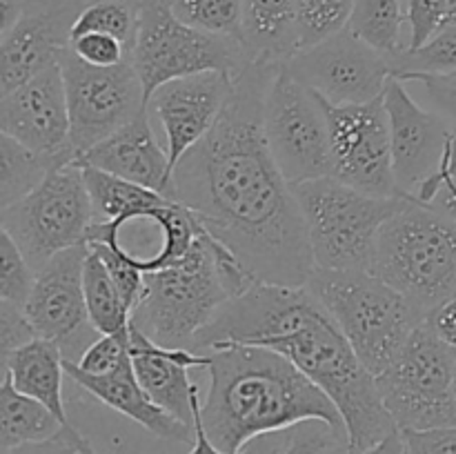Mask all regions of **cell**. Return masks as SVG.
<instances>
[{
  "instance_id": "obj_1",
  "label": "cell",
  "mask_w": 456,
  "mask_h": 454,
  "mask_svg": "<svg viewBox=\"0 0 456 454\" xmlns=\"http://www.w3.org/2000/svg\"><path fill=\"white\" fill-rule=\"evenodd\" d=\"M281 62H248L216 125L174 169V199L258 283L305 288L314 272L292 185L267 147L263 107Z\"/></svg>"
},
{
  "instance_id": "obj_2",
  "label": "cell",
  "mask_w": 456,
  "mask_h": 454,
  "mask_svg": "<svg viewBox=\"0 0 456 454\" xmlns=\"http://www.w3.org/2000/svg\"><path fill=\"white\" fill-rule=\"evenodd\" d=\"M227 343L261 345L292 361L337 405L346 454H361L399 432L383 405L377 377L361 363L337 320L305 288L256 283L230 298L194 338V352Z\"/></svg>"
},
{
  "instance_id": "obj_3",
  "label": "cell",
  "mask_w": 456,
  "mask_h": 454,
  "mask_svg": "<svg viewBox=\"0 0 456 454\" xmlns=\"http://www.w3.org/2000/svg\"><path fill=\"white\" fill-rule=\"evenodd\" d=\"M209 390L200 403L208 436L225 452H240L249 441L323 421L347 441L337 405L279 352L227 343L208 352Z\"/></svg>"
},
{
  "instance_id": "obj_4",
  "label": "cell",
  "mask_w": 456,
  "mask_h": 454,
  "mask_svg": "<svg viewBox=\"0 0 456 454\" xmlns=\"http://www.w3.org/2000/svg\"><path fill=\"white\" fill-rule=\"evenodd\" d=\"M372 274L428 319L456 296V221L421 200H405L379 231Z\"/></svg>"
},
{
  "instance_id": "obj_5",
  "label": "cell",
  "mask_w": 456,
  "mask_h": 454,
  "mask_svg": "<svg viewBox=\"0 0 456 454\" xmlns=\"http://www.w3.org/2000/svg\"><path fill=\"white\" fill-rule=\"evenodd\" d=\"M307 289L330 312L361 363L379 377L396 359L421 319L412 303L372 272L314 267Z\"/></svg>"
},
{
  "instance_id": "obj_6",
  "label": "cell",
  "mask_w": 456,
  "mask_h": 454,
  "mask_svg": "<svg viewBox=\"0 0 456 454\" xmlns=\"http://www.w3.org/2000/svg\"><path fill=\"white\" fill-rule=\"evenodd\" d=\"M314 267L372 272L379 231L408 199L372 196L332 176L294 182Z\"/></svg>"
},
{
  "instance_id": "obj_7",
  "label": "cell",
  "mask_w": 456,
  "mask_h": 454,
  "mask_svg": "<svg viewBox=\"0 0 456 454\" xmlns=\"http://www.w3.org/2000/svg\"><path fill=\"white\" fill-rule=\"evenodd\" d=\"M194 227L196 240L181 261L147 272L145 292L132 312V323L165 347L191 350L194 338L230 301L208 236L196 218Z\"/></svg>"
},
{
  "instance_id": "obj_8",
  "label": "cell",
  "mask_w": 456,
  "mask_h": 454,
  "mask_svg": "<svg viewBox=\"0 0 456 454\" xmlns=\"http://www.w3.org/2000/svg\"><path fill=\"white\" fill-rule=\"evenodd\" d=\"M249 62L243 45L234 38L208 34L187 25L169 7V0H141L132 65L145 92L151 93L169 80L203 71L236 76Z\"/></svg>"
},
{
  "instance_id": "obj_9",
  "label": "cell",
  "mask_w": 456,
  "mask_h": 454,
  "mask_svg": "<svg viewBox=\"0 0 456 454\" xmlns=\"http://www.w3.org/2000/svg\"><path fill=\"white\" fill-rule=\"evenodd\" d=\"M456 352L423 320L396 359L377 377L383 405L399 430H432L456 423Z\"/></svg>"
},
{
  "instance_id": "obj_10",
  "label": "cell",
  "mask_w": 456,
  "mask_h": 454,
  "mask_svg": "<svg viewBox=\"0 0 456 454\" xmlns=\"http://www.w3.org/2000/svg\"><path fill=\"white\" fill-rule=\"evenodd\" d=\"M0 223L36 272L56 254L87 243L94 209L78 165L53 169L25 199L0 209Z\"/></svg>"
},
{
  "instance_id": "obj_11",
  "label": "cell",
  "mask_w": 456,
  "mask_h": 454,
  "mask_svg": "<svg viewBox=\"0 0 456 454\" xmlns=\"http://www.w3.org/2000/svg\"><path fill=\"white\" fill-rule=\"evenodd\" d=\"M267 147L289 185L330 176V127L323 101L289 74L274 69L263 107Z\"/></svg>"
},
{
  "instance_id": "obj_12",
  "label": "cell",
  "mask_w": 456,
  "mask_h": 454,
  "mask_svg": "<svg viewBox=\"0 0 456 454\" xmlns=\"http://www.w3.org/2000/svg\"><path fill=\"white\" fill-rule=\"evenodd\" d=\"M69 105V147L78 158L147 109L142 83L132 61L116 67H92L71 49L61 58Z\"/></svg>"
},
{
  "instance_id": "obj_13",
  "label": "cell",
  "mask_w": 456,
  "mask_h": 454,
  "mask_svg": "<svg viewBox=\"0 0 456 454\" xmlns=\"http://www.w3.org/2000/svg\"><path fill=\"white\" fill-rule=\"evenodd\" d=\"M323 107L330 127V176L365 194L401 196L383 96L359 105H330L323 101Z\"/></svg>"
},
{
  "instance_id": "obj_14",
  "label": "cell",
  "mask_w": 456,
  "mask_h": 454,
  "mask_svg": "<svg viewBox=\"0 0 456 454\" xmlns=\"http://www.w3.org/2000/svg\"><path fill=\"white\" fill-rule=\"evenodd\" d=\"M89 245H76L49 258L36 272L25 314L36 336L61 345L65 361L78 363L89 345L101 336L89 320L85 303V258Z\"/></svg>"
},
{
  "instance_id": "obj_15",
  "label": "cell",
  "mask_w": 456,
  "mask_h": 454,
  "mask_svg": "<svg viewBox=\"0 0 456 454\" xmlns=\"http://www.w3.org/2000/svg\"><path fill=\"white\" fill-rule=\"evenodd\" d=\"M285 65L294 78L330 105L377 101L392 78L387 58L347 27L312 47L298 49Z\"/></svg>"
},
{
  "instance_id": "obj_16",
  "label": "cell",
  "mask_w": 456,
  "mask_h": 454,
  "mask_svg": "<svg viewBox=\"0 0 456 454\" xmlns=\"http://www.w3.org/2000/svg\"><path fill=\"white\" fill-rule=\"evenodd\" d=\"M383 102L390 120L396 187L403 199H414L439 174L452 127L439 114L423 107L399 78L387 80Z\"/></svg>"
},
{
  "instance_id": "obj_17",
  "label": "cell",
  "mask_w": 456,
  "mask_h": 454,
  "mask_svg": "<svg viewBox=\"0 0 456 454\" xmlns=\"http://www.w3.org/2000/svg\"><path fill=\"white\" fill-rule=\"evenodd\" d=\"M236 76L203 71L160 85L147 101V114L160 125L172 172L183 156L205 138L225 109Z\"/></svg>"
},
{
  "instance_id": "obj_18",
  "label": "cell",
  "mask_w": 456,
  "mask_h": 454,
  "mask_svg": "<svg viewBox=\"0 0 456 454\" xmlns=\"http://www.w3.org/2000/svg\"><path fill=\"white\" fill-rule=\"evenodd\" d=\"M85 3L87 0H38L12 29L0 34V93L20 87L61 62Z\"/></svg>"
},
{
  "instance_id": "obj_19",
  "label": "cell",
  "mask_w": 456,
  "mask_h": 454,
  "mask_svg": "<svg viewBox=\"0 0 456 454\" xmlns=\"http://www.w3.org/2000/svg\"><path fill=\"white\" fill-rule=\"evenodd\" d=\"M69 105L61 62L0 93V134L16 138L40 154H65L69 147Z\"/></svg>"
},
{
  "instance_id": "obj_20",
  "label": "cell",
  "mask_w": 456,
  "mask_h": 454,
  "mask_svg": "<svg viewBox=\"0 0 456 454\" xmlns=\"http://www.w3.org/2000/svg\"><path fill=\"white\" fill-rule=\"evenodd\" d=\"M129 356H132L134 372L151 401L187 426H194V399L199 396V385L191 383L190 369H208V352H194L190 347H165L151 341L132 323Z\"/></svg>"
},
{
  "instance_id": "obj_21",
  "label": "cell",
  "mask_w": 456,
  "mask_h": 454,
  "mask_svg": "<svg viewBox=\"0 0 456 454\" xmlns=\"http://www.w3.org/2000/svg\"><path fill=\"white\" fill-rule=\"evenodd\" d=\"M74 163L102 169V172L114 174V176L176 200L167 150L160 147L147 109L141 111L123 129L94 145L92 150L83 151Z\"/></svg>"
},
{
  "instance_id": "obj_22",
  "label": "cell",
  "mask_w": 456,
  "mask_h": 454,
  "mask_svg": "<svg viewBox=\"0 0 456 454\" xmlns=\"http://www.w3.org/2000/svg\"><path fill=\"white\" fill-rule=\"evenodd\" d=\"M65 372L76 385L89 392L94 399L105 403L114 412L127 417L129 421L145 427L156 439L194 445V426H187L181 418L172 417V414L165 412L160 405L151 401V396L142 390L141 381H138L136 372H134L132 356L118 369L110 374H87L74 361H65Z\"/></svg>"
},
{
  "instance_id": "obj_23",
  "label": "cell",
  "mask_w": 456,
  "mask_h": 454,
  "mask_svg": "<svg viewBox=\"0 0 456 454\" xmlns=\"http://www.w3.org/2000/svg\"><path fill=\"white\" fill-rule=\"evenodd\" d=\"M249 62H288L298 52V0H243Z\"/></svg>"
},
{
  "instance_id": "obj_24",
  "label": "cell",
  "mask_w": 456,
  "mask_h": 454,
  "mask_svg": "<svg viewBox=\"0 0 456 454\" xmlns=\"http://www.w3.org/2000/svg\"><path fill=\"white\" fill-rule=\"evenodd\" d=\"M3 365L16 390L47 405L62 423L69 421L62 399L65 356L58 343L36 336L16 350L3 352Z\"/></svg>"
},
{
  "instance_id": "obj_25",
  "label": "cell",
  "mask_w": 456,
  "mask_h": 454,
  "mask_svg": "<svg viewBox=\"0 0 456 454\" xmlns=\"http://www.w3.org/2000/svg\"><path fill=\"white\" fill-rule=\"evenodd\" d=\"M69 423V421H67ZM65 423L45 403L16 390L4 374L0 385V452L52 439Z\"/></svg>"
},
{
  "instance_id": "obj_26",
  "label": "cell",
  "mask_w": 456,
  "mask_h": 454,
  "mask_svg": "<svg viewBox=\"0 0 456 454\" xmlns=\"http://www.w3.org/2000/svg\"><path fill=\"white\" fill-rule=\"evenodd\" d=\"M76 160V154H40L22 145L16 138L0 134V209L34 191L53 169L65 167Z\"/></svg>"
},
{
  "instance_id": "obj_27",
  "label": "cell",
  "mask_w": 456,
  "mask_h": 454,
  "mask_svg": "<svg viewBox=\"0 0 456 454\" xmlns=\"http://www.w3.org/2000/svg\"><path fill=\"white\" fill-rule=\"evenodd\" d=\"M76 165V163H74ZM83 172L85 185H87L89 199H92L94 223L107 221H129L156 205L167 203V196L151 191L147 187L129 182L125 178L107 174L102 169L89 167V165H78Z\"/></svg>"
},
{
  "instance_id": "obj_28",
  "label": "cell",
  "mask_w": 456,
  "mask_h": 454,
  "mask_svg": "<svg viewBox=\"0 0 456 454\" xmlns=\"http://www.w3.org/2000/svg\"><path fill=\"white\" fill-rule=\"evenodd\" d=\"M85 303H87L89 320L101 334L129 338V325H132V310L125 303L118 285L111 279L110 270L98 256L96 249L89 247L85 258Z\"/></svg>"
},
{
  "instance_id": "obj_29",
  "label": "cell",
  "mask_w": 456,
  "mask_h": 454,
  "mask_svg": "<svg viewBox=\"0 0 456 454\" xmlns=\"http://www.w3.org/2000/svg\"><path fill=\"white\" fill-rule=\"evenodd\" d=\"M403 25H408V9L401 0H356L347 29L390 58L408 47L403 45Z\"/></svg>"
},
{
  "instance_id": "obj_30",
  "label": "cell",
  "mask_w": 456,
  "mask_h": 454,
  "mask_svg": "<svg viewBox=\"0 0 456 454\" xmlns=\"http://www.w3.org/2000/svg\"><path fill=\"white\" fill-rule=\"evenodd\" d=\"M392 78L408 76H450L456 74V22L441 27L419 47H403L387 58Z\"/></svg>"
},
{
  "instance_id": "obj_31",
  "label": "cell",
  "mask_w": 456,
  "mask_h": 454,
  "mask_svg": "<svg viewBox=\"0 0 456 454\" xmlns=\"http://www.w3.org/2000/svg\"><path fill=\"white\" fill-rule=\"evenodd\" d=\"M169 7L187 25L243 45V0H169Z\"/></svg>"
},
{
  "instance_id": "obj_32",
  "label": "cell",
  "mask_w": 456,
  "mask_h": 454,
  "mask_svg": "<svg viewBox=\"0 0 456 454\" xmlns=\"http://www.w3.org/2000/svg\"><path fill=\"white\" fill-rule=\"evenodd\" d=\"M356 0H298V49L312 47L347 27Z\"/></svg>"
},
{
  "instance_id": "obj_33",
  "label": "cell",
  "mask_w": 456,
  "mask_h": 454,
  "mask_svg": "<svg viewBox=\"0 0 456 454\" xmlns=\"http://www.w3.org/2000/svg\"><path fill=\"white\" fill-rule=\"evenodd\" d=\"M36 270L7 231H0V301L25 307L34 288Z\"/></svg>"
},
{
  "instance_id": "obj_34",
  "label": "cell",
  "mask_w": 456,
  "mask_h": 454,
  "mask_svg": "<svg viewBox=\"0 0 456 454\" xmlns=\"http://www.w3.org/2000/svg\"><path fill=\"white\" fill-rule=\"evenodd\" d=\"M401 83L408 89L417 92L419 102L428 109H432L435 114H439L450 127H456V74L450 76H428V74H417L408 76Z\"/></svg>"
},
{
  "instance_id": "obj_35",
  "label": "cell",
  "mask_w": 456,
  "mask_h": 454,
  "mask_svg": "<svg viewBox=\"0 0 456 454\" xmlns=\"http://www.w3.org/2000/svg\"><path fill=\"white\" fill-rule=\"evenodd\" d=\"M69 49L83 62L92 67H116L132 61V47L111 34L89 31V34L74 36Z\"/></svg>"
},
{
  "instance_id": "obj_36",
  "label": "cell",
  "mask_w": 456,
  "mask_h": 454,
  "mask_svg": "<svg viewBox=\"0 0 456 454\" xmlns=\"http://www.w3.org/2000/svg\"><path fill=\"white\" fill-rule=\"evenodd\" d=\"M194 432H196L194 445H191L187 454H232V452H225V450L216 448V445L212 443V439L208 436V432H205L203 418H200L199 396L194 399ZM292 434H294V427L256 436V439L249 441V443L236 454H283L285 450H288L289 441H292Z\"/></svg>"
},
{
  "instance_id": "obj_37",
  "label": "cell",
  "mask_w": 456,
  "mask_h": 454,
  "mask_svg": "<svg viewBox=\"0 0 456 454\" xmlns=\"http://www.w3.org/2000/svg\"><path fill=\"white\" fill-rule=\"evenodd\" d=\"M452 3L454 0H408V47H419L435 31L450 25Z\"/></svg>"
},
{
  "instance_id": "obj_38",
  "label": "cell",
  "mask_w": 456,
  "mask_h": 454,
  "mask_svg": "<svg viewBox=\"0 0 456 454\" xmlns=\"http://www.w3.org/2000/svg\"><path fill=\"white\" fill-rule=\"evenodd\" d=\"M129 359V338L101 334L80 356L78 365L87 374H110Z\"/></svg>"
},
{
  "instance_id": "obj_39",
  "label": "cell",
  "mask_w": 456,
  "mask_h": 454,
  "mask_svg": "<svg viewBox=\"0 0 456 454\" xmlns=\"http://www.w3.org/2000/svg\"><path fill=\"white\" fill-rule=\"evenodd\" d=\"M338 445H347V441L338 436L328 423L305 421L294 427L292 441L283 454H328Z\"/></svg>"
},
{
  "instance_id": "obj_40",
  "label": "cell",
  "mask_w": 456,
  "mask_h": 454,
  "mask_svg": "<svg viewBox=\"0 0 456 454\" xmlns=\"http://www.w3.org/2000/svg\"><path fill=\"white\" fill-rule=\"evenodd\" d=\"M7 454H102L96 445L92 443L89 436H85L71 423H65L61 427L58 434H53L52 439L40 441V443H29L22 445V448L12 450Z\"/></svg>"
},
{
  "instance_id": "obj_41",
  "label": "cell",
  "mask_w": 456,
  "mask_h": 454,
  "mask_svg": "<svg viewBox=\"0 0 456 454\" xmlns=\"http://www.w3.org/2000/svg\"><path fill=\"white\" fill-rule=\"evenodd\" d=\"M405 454H456V423L432 430H401Z\"/></svg>"
},
{
  "instance_id": "obj_42",
  "label": "cell",
  "mask_w": 456,
  "mask_h": 454,
  "mask_svg": "<svg viewBox=\"0 0 456 454\" xmlns=\"http://www.w3.org/2000/svg\"><path fill=\"white\" fill-rule=\"evenodd\" d=\"M36 332L25 314V307L0 301V343L3 352H12L25 343L34 341Z\"/></svg>"
},
{
  "instance_id": "obj_43",
  "label": "cell",
  "mask_w": 456,
  "mask_h": 454,
  "mask_svg": "<svg viewBox=\"0 0 456 454\" xmlns=\"http://www.w3.org/2000/svg\"><path fill=\"white\" fill-rule=\"evenodd\" d=\"M412 200H421V203L432 205V207L448 214L452 221H456V178L432 176L419 190V194Z\"/></svg>"
},
{
  "instance_id": "obj_44",
  "label": "cell",
  "mask_w": 456,
  "mask_h": 454,
  "mask_svg": "<svg viewBox=\"0 0 456 454\" xmlns=\"http://www.w3.org/2000/svg\"><path fill=\"white\" fill-rule=\"evenodd\" d=\"M428 325L436 332V336L456 352V296L448 298L441 303L430 316H428Z\"/></svg>"
},
{
  "instance_id": "obj_45",
  "label": "cell",
  "mask_w": 456,
  "mask_h": 454,
  "mask_svg": "<svg viewBox=\"0 0 456 454\" xmlns=\"http://www.w3.org/2000/svg\"><path fill=\"white\" fill-rule=\"evenodd\" d=\"M38 0H0V12H3V25H0V34L12 29L27 12H29Z\"/></svg>"
},
{
  "instance_id": "obj_46",
  "label": "cell",
  "mask_w": 456,
  "mask_h": 454,
  "mask_svg": "<svg viewBox=\"0 0 456 454\" xmlns=\"http://www.w3.org/2000/svg\"><path fill=\"white\" fill-rule=\"evenodd\" d=\"M361 454H405L403 452V439H401V430L395 432V434L386 436L381 443H377L374 448L365 450V452H361Z\"/></svg>"
},
{
  "instance_id": "obj_47",
  "label": "cell",
  "mask_w": 456,
  "mask_h": 454,
  "mask_svg": "<svg viewBox=\"0 0 456 454\" xmlns=\"http://www.w3.org/2000/svg\"><path fill=\"white\" fill-rule=\"evenodd\" d=\"M436 176H450L456 178V127H452L450 132V141H448V150H445L444 163H441V169Z\"/></svg>"
},
{
  "instance_id": "obj_48",
  "label": "cell",
  "mask_w": 456,
  "mask_h": 454,
  "mask_svg": "<svg viewBox=\"0 0 456 454\" xmlns=\"http://www.w3.org/2000/svg\"><path fill=\"white\" fill-rule=\"evenodd\" d=\"M452 392H454V408H456V372H454V387H452Z\"/></svg>"
}]
</instances>
